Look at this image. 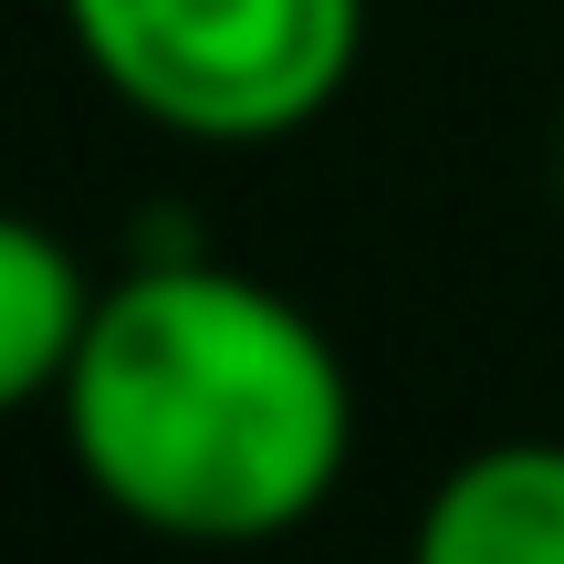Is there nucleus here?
I'll use <instances>...</instances> for the list:
<instances>
[{"mask_svg":"<svg viewBox=\"0 0 564 564\" xmlns=\"http://www.w3.org/2000/svg\"><path fill=\"white\" fill-rule=\"evenodd\" d=\"M53 419L74 481L126 533L188 554L282 544L356 470L345 345L282 282L158 230H137V262L95 282Z\"/></svg>","mask_w":564,"mask_h":564,"instance_id":"obj_1","label":"nucleus"},{"mask_svg":"<svg viewBox=\"0 0 564 564\" xmlns=\"http://www.w3.org/2000/svg\"><path fill=\"white\" fill-rule=\"evenodd\" d=\"M84 324H95V272L32 209H0V419L63 398Z\"/></svg>","mask_w":564,"mask_h":564,"instance_id":"obj_4","label":"nucleus"},{"mask_svg":"<svg viewBox=\"0 0 564 564\" xmlns=\"http://www.w3.org/2000/svg\"><path fill=\"white\" fill-rule=\"evenodd\" d=\"M84 74L178 147H282L366 63V0H63Z\"/></svg>","mask_w":564,"mask_h":564,"instance_id":"obj_2","label":"nucleus"},{"mask_svg":"<svg viewBox=\"0 0 564 564\" xmlns=\"http://www.w3.org/2000/svg\"><path fill=\"white\" fill-rule=\"evenodd\" d=\"M408 564H564V440H481L429 481Z\"/></svg>","mask_w":564,"mask_h":564,"instance_id":"obj_3","label":"nucleus"}]
</instances>
